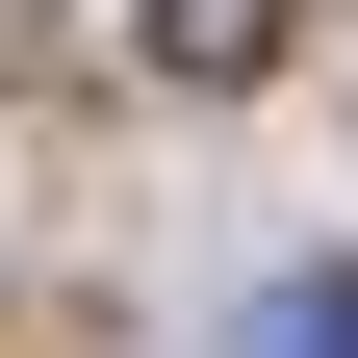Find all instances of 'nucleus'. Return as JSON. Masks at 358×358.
<instances>
[{"instance_id":"nucleus-1","label":"nucleus","mask_w":358,"mask_h":358,"mask_svg":"<svg viewBox=\"0 0 358 358\" xmlns=\"http://www.w3.org/2000/svg\"><path fill=\"white\" fill-rule=\"evenodd\" d=\"M128 26H154V77H282L307 0H128Z\"/></svg>"},{"instance_id":"nucleus-2","label":"nucleus","mask_w":358,"mask_h":358,"mask_svg":"<svg viewBox=\"0 0 358 358\" xmlns=\"http://www.w3.org/2000/svg\"><path fill=\"white\" fill-rule=\"evenodd\" d=\"M231 358H358V282H333V256H307V282H256V307H231Z\"/></svg>"}]
</instances>
